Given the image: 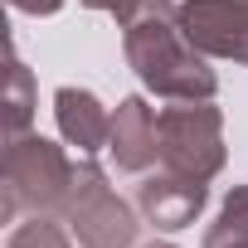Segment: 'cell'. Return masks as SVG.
I'll return each instance as SVG.
<instances>
[{
    "mask_svg": "<svg viewBox=\"0 0 248 248\" xmlns=\"http://www.w3.org/2000/svg\"><path fill=\"white\" fill-rule=\"evenodd\" d=\"M132 73L170 102H204L219 93V73L209 68V59L185 39V30L175 25V15H146L137 25H127L122 34Z\"/></svg>",
    "mask_w": 248,
    "mask_h": 248,
    "instance_id": "obj_1",
    "label": "cell"
},
{
    "mask_svg": "<svg viewBox=\"0 0 248 248\" xmlns=\"http://www.w3.org/2000/svg\"><path fill=\"white\" fill-rule=\"evenodd\" d=\"M73 190V161L59 141L39 132L5 137L0 156V219L15 224L20 214H63V200Z\"/></svg>",
    "mask_w": 248,
    "mask_h": 248,
    "instance_id": "obj_2",
    "label": "cell"
},
{
    "mask_svg": "<svg viewBox=\"0 0 248 248\" xmlns=\"http://www.w3.org/2000/svg\"><path fill=\"white\" fill-rule=\"evenodd\" d=\"M63 224L73 229L78 248H132L141 233L137 209L107 185V170L83 156L73 166V190L63 200Z\"/></svg>",
    "mask_w": 248,
    "mask_h": 248,
    "instance_id": "obj_3",
    "label": "cell"
},
{
    "mask_svg": "<svg viewBox=\"0 0 248 248\" xmlns=\"http://www.w3.org/2000/svg\"><path fill=\"white\" fill-rule=\"evenodd\" d=\"M161 127V166L190 180H214L229 161L224 146V112L204 97V102H175L156 117Z\"/></svg>",
    "mask_w": 248,
    "mask_h": 248,
    "instance_id": "obj_4",
    "label": "cell"
},
{
    "mask_svg": "<svg viewBox=\"0 0 248 248\" xmlns=\"http://www.w3.org/2000/svg\"><path fill=\"white\" fill-rule=\"evenodd\" d=\"M175 25L204 59L248 63V0H180Z\"/></svg>",
    "mask_w": 248,
    "mask_h": 248,
    "instance_id": "obj_5",
    "label": "cell"
},
{
    "mask_svg": "<svg viewBox=\"0 0 248 248\" xmlns=\"http://www.w3.org/2000/svg\"><path fill=\"white\" fill-rule=\"evenodd\" d=\"M209 204V185L204 180H190V175H175V170H161V175H146L137 185V209L146 224L175 233V229H190L200 219V209Z\"/></svg>",
    "mask_w": 248,
    "mask_h": 248,
    "instance_id": "obj_6",
    "label": "cell"
},
{
    "mask_svg": "<svg viewBox=\"0 0 248 248\" xmlns=\"http://www.w3.org/2000/svg\"><path fill=\"white\" fill-rule=\"evenodd\" d=\"M107 151H112L117 170H132V175H141L161 156V127H156V112L146 107V97H122L117 102Z\"/></svg>",
    "mask_w": 248,
    "mask_h": 248,
    "instance_id": "obj_7",
    "label": "cell"
},
{
    "mask_svg": "<svg viewBox=\"0 0 248 248\" xmlns=\"http://www.w3.org/2000/svg\"><path fill=\"white\" fill-rule=\"evenodd\" d=\"M54 117H59V132L68 146H78L83 156H97L112 137V112L88 93V88H59L54 93Z\"/></svg>",
    "mask_w": 248,
    "mask_h": 248,
    "instance_id": "obj_8",
    "label": "cell"
},
{
    "mask_svg": "<svg viewBox=\"0 0 248 248\" xmlns=\"http://www.w3.org/2000/svg\"><path fill=\"white\" fill-rule=\"evenodd\" d=\"M204 248H248V185H233L204 229Z\"/></svg>",
    "mask_w": 248,
    "mask_h": 248,
    "instance_id": "obj_9",
    "label": "cell"
},
{
    "mask_svg": "<svg viewBox=\"0 0 248 248\" xmlns=\"http://www.w3.org/2000/svg\"><path fill=\"white\" fill-rule=\"evenodd\" d=\"M30 122H34V73L10 59V97H5V137H20L30 132Z\"/></svg>",
    "mask_w": 248,
    "mask_h": 248,
    "instance_id": "obj_10",
    "label": "cell"
},
{
    "mask_svg": "<svg viewBox=\"0 0 248 248\" xmlns=\"http://www.w3.org/2000/svg\"><path fill=\"white\" fill-rule=\"evenodd\" d=\"M68 233H73V229H63L54 214H30V219L5 238V248H73Z\"/></svg>",
    "mask_w": 248,
    "mask_h": 248,
    "instance_id": "obj_11",
    "label": "cell"
},
{
    "mask_svg": "<svg viewBox=\"0 0 248 248\" xmlns=\"http://www.w3.org/2000/svg\"><path fill=\"white\" fill-rule=\"evenodd\" d=\"M78 5H88V10H107L122 30L137 25V20H146V15H175V0H78Z\"/></svg>",
    "mask_w": 248,
    "mask_h": 248,
    "instance_id": "obj_12",
    "label": "cell"
},
{
    "mask_svg": "<svg viewBox=\"0 0 248 248\" xmlns=\"http://www.w3.org/2000/svg\"><path fill=\"white\" fill-rule=\"evenodd\" d=\"M10 10H20V15H59L63 0H10Z\"/></svg>",
    "mask_w": 248,
    "mask_h": 248,
    "instance_id": "obj_13",
    "label": "cell"
},
{
    "mask_svg": "<svg viewBox=\"0 0 248 248\" xmlns=\"http://www.w3.org/2000/svg\"><path fill=\"white\" fill-rule=\"evenodd\" d=\"M146 248H175V243H146Z\"/></svg>",
    "mask_w": 248,
    "mask_h": 248,
    "instance_id": "obj_14",
    "label": "cell"
}]
</instances>
